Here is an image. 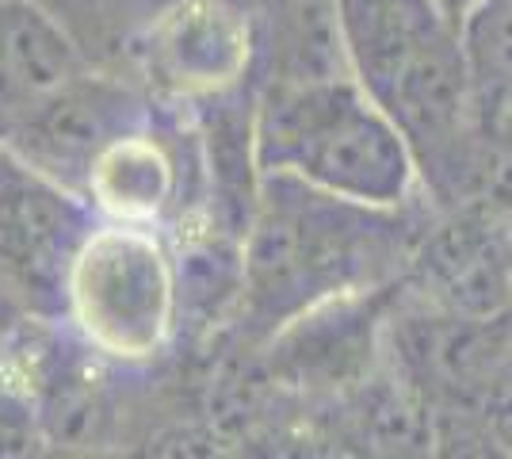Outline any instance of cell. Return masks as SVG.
Here are the masks:
<instances>
[{
    "label": "cell",
    "instance_id": "6da1fadb",
    "mask_svg": "<svg viewBox=\"0 0 512 459\" xmlns=\"http://www.w3.org/2000/svg\"><path fill=\"white\" fill-rule=\"evenodd\" d=\"M329 8L344 66L406 134L425 192L459 199L490 180V157L474 131V73L440 4L329 0Z\"/></svg>",
    "mask_w": 512,
    "mask_h": 459
},
{
    "label": "cell",
    "instance_id": "7a4b0ae2",
    "mask_svg": "<svg viewBox=\"0 0 512 459\" xmlns=\"http://www.w3.org/2000/svg\"><path fill=\"white\" fill-rule=\"evenodd\" d=\"M253 150L260 173L375 211H406L425 192L406 134L352 73L272 77L253 108Z\"/></svg>",
    "mask_w": 512,
    "mask_h": 459
},
{
    "label": "cell",
    "instance_id": "3957f363",
    "mask_svg": "<svg viewBox=\"0 0 512 459\" xmlns=\"http://www.w3.org/2000/svg\"><path fill=\"white\" fill-rule=\"evenodd\" d=\"M398 215L402 211L333 199L291 176L260 173L253 219L241 241V299L249 314L276 329L348 291L371 287L398 261Z\"/></svg>",
    "mask_w": 512,
    "mask_h": 459
},
{
    "label": "cell",
    "instance_id": "277c9868",
    "mask_svg": "<svg viewBox=\"0 0 512 459\" xmlns=\"http://www.w3.org/2000/svg\"><path fill=\"white\" fill-rule=\"evenodd\" d=\"M62 322L111 368L165 356L184 322L169 230L96 222L69 268Z\"/></svg>",
    "mask_w": 512,
    "mask_h": 459
},
{
    "label": "cell",
    "instance_id": "5b68a950",
    "mask_svg": "<svg viewBox=\"0 0 512 459\" xmlns=\"http://www.w3.org/2000/svg\"><path fill=\"white\" fill-rule=\"evenodd\" d=\"M96 222L85 192L0 138V306L12 318L62 322L69 268Z\"/></svg>",
    "mask_w": 512,
    "mask_h": 459
},
{
    "label": "cell",
    "instance_id": "8992f818",
    "mask_svg": "<svg viewBox=\"0 0 512 459\" xmlns=\"http://www.w3.org/2000/svg\"><path fill=\"white\" fill-rule=\"evenodd\" d=\"M260 54L245 0H169L134 39V62L157 108H211L241 92Z\"/></svg>",
    "mask_w": 512,
    "mask_h": 459
},
{
    "label": "cell",
    "instance_id": "52a82bcc",
    "mask_svg": "<svg viewBox=\"0 0 512 459\" xmlns=\"http://www.w3.org/2000/svg\"><path fill=\"white\" fill-rule=\"evenodd\" d=\"M203 142L176 119L153 111L150 119L111 138L88 165L81 192L100 219L176 230L207 207Z\"/></svg>",
    "mask_w": 512,
    "mask_h": 459
},
{
    "label": "cell",
    "instance_id": "ba28073f",
    "mask_svg": "<svg viewBox=\"0 0 512 459\" xmlns=\"http://www.w3.org/2000/svg\"><path fill=\"white\" fill-rule=\"evenodd\" d=\"M153 111L157 100L146 88L88 66L58 92H50L39 108L16 119L4 131V142L43 173L81 192L96 153L134 123L150 119Z\"/></svg>",
    "mask_w": 512,
    "mask_h": 459
},
{
    "label": "cell",
    "instance_id": "9c48e42d",
    "mask_svg": "<svg viewBox=\"0 0 512 459\" xmlns=\"http://www.w3.org/2000/svg\"><path fill=\"white\" fill-rule=\"evenodd\" d=\"M92 66L81 35L43 0H0V127Z\"/></svg>",
    "mask_w": 512,
    "mask_h": 459
},
{
    "label": "cell",
    "instance_id": "30bf717a",
    "mask_svg": "<svg viewBox=\"0 0 512 459\" xmlns=\"http://www.w3.org/2000/svg\"><path fill=\"white\" fill-rule=\"evenodd\" d=\"M417 264L425 287L436 295V303L448 306V314L478 322L509 318L512 261L505 230L463 215L425 238Z\"/></svg>",
    "mask_w": 512,
    "mask_h": 459
},
{
    "label": "cell",
    "instance_id": "8fae6325",
    "mask_svg": "<svg viewBox=\"0 0 512 459\" xmlns=\"http://www.w3.org/2000/svg\"><path fill=\"white\" fill-rule=\"evenodd\" d=\"M459 43L474 81H512V0H474Z\"/></svg>",
    "mask_w": 512,
    "mask_h": 459
},
{
    "label": "cell",
    "instance_id": "7c38bea8",
    "mask_svg": "<svg viewBox=\"0 0 512 459\" xmlns=\"http://www.w3.org/2000/svg\"><path fill=\"white\" fill-rule=\"evenodd\" d=\"M43 448L46 440L35 406L16 372L8 368V360L0 356V456H35Z\"/></svg>",
    "mask_w": 512,
    "mask_h": 459
},
{
    "label": "cell",
    "instance_id": "4fadbf2b",
    "mask_svg": "<svg viewBox=\"0 0 512 459\" xmlns=\"http://www.w3.org/2000/svg\"><path fill=\"white\" fill-rule=\"evenodd\" d=\"M474 131L490 165L512 169V81H474Z\"/></svg>",
    "mask_w": 512,
    "mask_h": 459
},
{
    "label": "cell",
    "instance_id": "5bb4252c",
    "mask_svg": "<svg viewBox=\"0 0 512 459\" xmlns=\"http://www.w3.org/2000/svg\"><path fill=\"white\" fill-rule=\"evenodd\" d=\"M493 383H497L493 387V421H497L501 437L512 444V360L493 375Z\"/></svg>",
    "mask_w": 512,
    "mask_h": 459
},
{
    "label": "cell",
    "instance_id": "9a60e30c",
    "mask_svg": "<svg viewBox=\"0 0 512 459\" xmlns=\"http://www.w3.org/2000/svg\"><path fill=\"white\" fill-rule=\"evenodd\" d=\"M436 4H440V12H444L455 27H459V23H463V16L474 8V0H436Z\"/></svg>",
    "mask_w": 512,
    "mask_h": 459
},
{
    "label": "cell",
    "instance_id": "2e32d148",
    "mask_svg": "<svg viewBox=\"0 0 512 459\" xmlns=\"http://www.w3.org/2000/svg\"><path fill=\"white\" fill-rule=\"evenodd\" d=\"M43 4H50V8H54L65 23H69V8H73V0H43Z\"/></svg>",
    "mask_w": 512,
    "mask_h": 459
},
{
    "label": "cell",
    "instance_id": "e0dca14e",
    "mask_svg": "<svg viewBox=\"0 0 512 459\" xmlns=\"http://www.w3.org/2000/svg\"><path fill=\"white\" fill-rule=\"evenodd\" d=\"M8 318H12V314H8V310H4V306H0V326H4V322H8Z\"/></svg>",
    "mask_w": 512,
    "mask_h": 459
},
{
    "label": "cell",
    "instance_id": "ac0fdd59",
    "mask_svg": "<svg viewBox=\"0 0 512 459\" xmlns=\"http://www.w3.org/2000/svg\"><path fill=\"white\" fill-rule=\"evenodd\" d=\"M505 234H509V261H512V226L505 230Z\"/></svg>",
    "mask_w": 512,
    "mask_h": 459
},
{
    "label": "cell",
    "instance_id": "d6986e66",
    "mask_svg": "<svg viewBox=\"0 0 512 459\" xmlns=\"http://www.w3.org/2000/svg\"><path fill=\"white\" fill-rule=\"evenodd\" d=\"M0 138H4V127H0Z\"/></svg>",
    "mask_w": 512,
    "mask_h": 459
}]
</instances>
